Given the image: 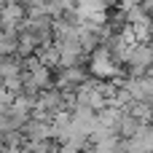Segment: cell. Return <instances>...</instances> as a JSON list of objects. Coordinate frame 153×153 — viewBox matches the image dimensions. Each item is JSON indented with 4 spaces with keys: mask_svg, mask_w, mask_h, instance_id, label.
Wrapping results in <instances>:
<instances>
[{
    "mask_svg": "<svg viewBox=\"0 0 153 153\" xmlns=\"http://www.w3.org/2000/svg\"><path fill=\"white\" fill-rule=\"evenodd\" d=\"M140 5H143V11L148 16H153V0H140Z\"/></svg>",
    "mask_w": 153,
    "mask_h": 153,
    "instance_id": "obj_1",
    "label": "cell"
}]
</instances>
